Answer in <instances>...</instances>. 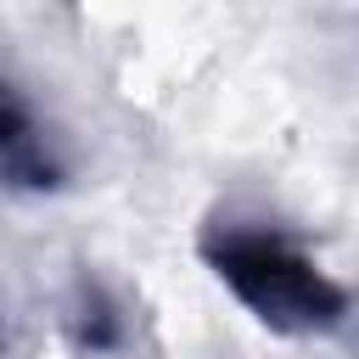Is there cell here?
Listing matches in <instances>:
<instances>
[{
  "label": "cell",
  "mask_w": 359,
  "mask_h": 359,
  "mask_svg": "<svg viewBox=\"0 0 359 359\" xmlns=\"http://www.w3.org/2000/svg\"><path fill=\"white\" fill-rule=\"evenodd\" d=\"M62 331L79 359H151V320L129 286H118L101 269H73L67 303H62Z\"/></svg>",
  "instance_id": "2"
},
{
  "label": "cell",
  "mask_w": 359,
  "mask_h": 359,
  "mask_svg": "<svg viewBox=\"0 0 359 359\" xmlns=\"http://www.w3.org/2000/svg\"><path fill=\"white\" fill-rule=\"evenodd\" d=\"M0 348H6V303H0Z\"/></svg>",
  "instance_id": "4"
},
{
  "label": "cell",
  "mask_w": 359,
  "mask_h": 359,
  "mask_svg": "<svg viewBox=\"0 0 359 359\" xmlns=\"http://www.w3.org/2000/svg\"><path fill=\"white\" fill-rule=\"evenodd\" d=\"M0 185L6 191H62L67 157L34 101L0 79Z\"/></svg>",
  "instance_id": "3"
},
{
  "label": "cell",
  "mask_w": 359,
  "mask_h": 359,
  "mask_svg": "<svg viewBox=\"0 0 359 359\" xmlns=\"http://www.w3.org/2000/svg\"><path fill=\"white\" fill-rule=\"evenodd\" d=\"M196 252L219 275V286L275 337H325L353 309V292L275 224L213 213L196 230Z\"/></svg>",
  "instance_id": "1"
}]
</instances>
